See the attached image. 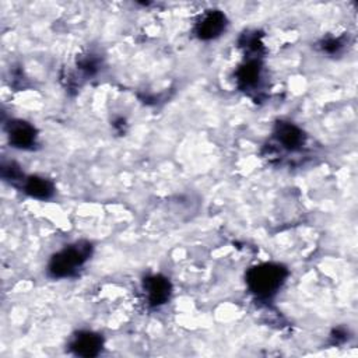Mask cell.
Returning a JSON list of instances; mask_svg holds the SVG:
<instances>
[{
  "label": "cell",
  "mask_w": 358,
  "mask_h": 358,
  "mask_svg": "<svg viewBox=\"0 0 358 358\" xmlns=\"http://www.w3.org/2000/svg\"><path fill=\"white\" fill-rule=\"evenodd\" d=\"M287 268L277 263H262L248 270L246 284L249 289L262 298L274 295L287 278Z\"/></svg>",
  "instance_id": "obj_1"
},
{
  "label": "cell",
  "mask_w": 358,
  "mask_h": 358,
  "mask_svg": "<svg viewBox=\"0 0 358 358\" xmlns=\"http://www.w3.org/2000/svg\"><path fill=\"white\" fill-rule=\"evenodd\" d=\"M91 245L88 242H77L52 256L48 264V273L53 278H66L77 273V270L88 260Z\"/></svg>",
  "instance_id": "obj_2"
},
{
  "label": "cell",
  "mask_w": 358,
  "mask_h": 358,
  "mask_svg": "<svg viewBox=\"0 0 358 358\" xmlns=\"http://www.w3.org/2000/svg\"><path fill=\"white\" fill-rule=\"evenodd\" d=\"M227 27V17L218 10H210L197 21L194 32L203 41H210L220 36Z\"/></svg>",
  "instance_id": "obj_3"
},
{
  "label": "cell",
  "mask_w": 358,
  "mask_h": 358,
  "mask_svg": "<svg viewBox=\"0 0 358 358\" xmlns=\"http://www.w3.org/2000/svg\"><path fill=\"white\" fill-rule=\"evenodd\" d=\"M143 288L147 295V301L151 306H159V305L165 303L169 299L171 291H172L169 280L159 274L147 277L144 280Z\"/></svg>",
  "instance_id": "obj_4"
},
{
  "label": "cell",
  "mask_w": 358,
  "mask_h": 358,
  "mask_svg": "<svg viewBox=\"0 0 358 358\" xmlns=\"http://www.w3.org/2000/svg\"><path fill=\"white\" fill-rule=\"evenodd\" d=\"M10 144L15 148L29 150L36 144L35 127L24 120H13L8 126Z\"/></svg>",
  "instance_id": "obj_5"
},
{
  "label": "cell",
  "mask_w": 358,
  "mask_h": 358,
  "mask_svg": "<svg viewBox=\"0 0 358 358\" xmlns=\"http://www.w3.org/2000/svg\"><path fill=\"white\" fill-rule=\"evenodd\" d=\"M70 350L80 357H95L102 350V337L92 331H80L70 341Z\"/></svg>",
  "instance_id": "obj_6"
},
{
  "label": "cell",
  "mask_w": 358,
  "mask_h": 358,
  "mask_svg": "<svg viewBox=\"0 0 358 358\" xmlns=\"http://www.w3.org/2000/svg\"><path fill=\"white\" fill-rule=\"evenodd\" d=\"M274 134L281 147L289 151L299 150L305 143V136L302 130L289 122H278Z\"/></svg>",
  "instance_id": "obj_7"
},
{
  "label": "cell",
  "mask_w": 358,
  "mask_h": 358,
  "mask_svg": "<svg viewBox=\"0 0 358 358\" xmlns=\"http://www.w3.org/2000/svg\"><path fill=\"white\" fill-rule=\"evenodd\" d=\"M260 62L257 59H249L245 64H242L236 73L238 83L242 88L249 90L257 85L260 80Z\"/></svg>",
  "instance_id": "obj_8"
},
{
  "label": "cell",
  "mask_w": 358,
  "mask_h": 358,
  "mask_svg": "<svg viewBox=\"0 0 358 358\" xmlns=\"http://www.w3.org/2000/svg\"><path fill=\"white\" fill-rule=\"evenodd\" d=\"M24 190L31 197H35L39 200H46L52 197V194L55 193L53 183L41 176H29L28 179H25Z\"/></svg>",
  "instance_id": "obj_9"
},
{
  "label": "cell",
  "mask_w": 358,
  "mask_h": 358,
  "mask_svg": "<svg viewBox=\"0 0 358 358\" xmlns=\"http://www.w3.org/2000/svg\"><path fill=\"white\" fill-rule=\"evenodd\" d=\"M340 48H341V42L338 39H329V41L323 42V49L330 53L337 52Z\"/></svg>",
  "instance_id": "obj_10"
}]
</instances>
